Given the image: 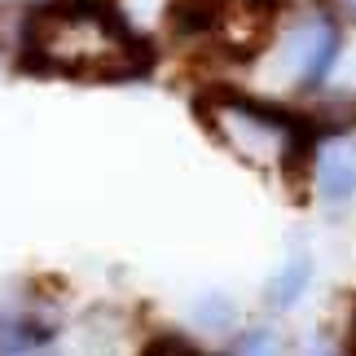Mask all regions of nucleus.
<instances>
[{"label": "nucleus", "instance_id": "obj_1", "mask_svg": "<svg viewBox=\"0 0 356 356\" xmlns=\"http://www.w3.org/2000/svg\"><path fill=\"white\" fill-rule=\"evenodd\" d=\"M31 58L71 79H128L145 71V49L92 5L40 13L31 22Z\"/></svg>", "mask_w": 356, "mask_h": 356}, {"label": "nucleus", "instance_id": "obj_2", "mask_svg": "<svg viewBox=\"0 0 356 356\" xmlns=\"http://www.w3.org/2000/svg\"><path fill=\"white\" fill-rule=\"evenodd\" d=\"M202 119L211 123V132L234 149L246 168H277L295 149V128L282 115H273L255 102L211 97V102H202Z\"/></svg>", "mask_w": 356, "mask_h": 356}, {"label": "nucleus", "instance_id": "obj_3", "mask_svg": "<svg viewBox=\"0 0 356 356\" xmlns=\"http://www.w3.org/2000/svg\"><path fill=\"white\" fill-rule=\"evenodd\" d=\"M176 18L185 31H216L225 49L246 58L268 40L273 0H176Z\"/></svg>", "mask_w": 356, "mask_h": 356}, {"label": "nucleus", "instance_id": "obj_4", "mask_svg": "<svg viewBox=\"0 0 356 356\" xmlns=\"http://www.w3.org/2000/svg\"><path fill=\"white\" fill-rule=\"evenodd\" d=\"M339 53V31L330 22H304L299 31L291 35V44H286V62H291V75L299 84H317L325 79Z\"/></svg>", "mask_w": 356, "mask_h": 356}, {"label": "nucleus", "instance_id": "obj_5", "mask_svg": "<svg viewBox=\"0 0 356 356\" xmlns=\"http://www.w3.org/2000/svg\"><path fill=\"white\" fill-rule=\"evenodd\" d=\"M317 189H321L325 202H348L356 194V159L348 154V149H325L321 154Z\"/></svg>", "mask_w": 356, "mask_h": 356}, {"label": "nucleus", "instance_id": "obj_6", "mask_svg": "<svg viewBox=\"0 0 356 356\" xmlns=\"http://www.w3.org/2000/svg\"><path fill=\"white\" fill-rule=\"evenodd\" d=\"M308 277H312V268H308V259H291L277 277L268 282V304L273 308H291L299 295H304V286H308Z\"/></svg>", "mask_w": 356, "mask_h": 356}, {"label": "nucleus", "instance_id": "obj_7", "mask_svg": "<svg viewBox=\"0 0 356 356\" xmlns=\"http://www.w3.org/2000/svg\"><path fill=\"white\" fill-rule=\"evenodd\" d=\"M334 13H343L348 22H356V0H334Z\"/></svg>", "mask_w": 356, "mask_h": 356}, {"label": "nucleus", "instance_id": "obj_8", "mask_svg": "<svg viewBox=\"0 0 356 356\" xmlns=\"http://www.w3.org/2000/svg\"><path fill=\"white\" fill-rule=\"evenodd\" d=\"M202 321H225V304H207L202 308Z\"/></svg>", "mask_w": 356, "mask_h": 356}]
</instances>
